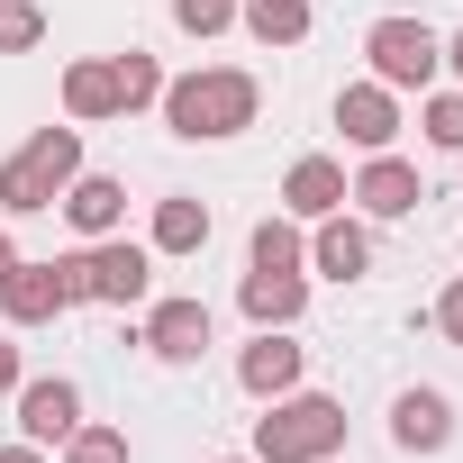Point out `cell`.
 <instances>
[{
	"label": "cell",
	"mask_w": 463,
	"mask_h": 463,
	"mask_svg": "<svg viewBox=\"0 0 463 463\" xmlns=\"http://www.w3.org/2000/svg\"><path fill=\"white\" fill-rule=\"evenodd\" d=\"M155 109H164V128H173V137H191V146H218V137H246V128H255V109H264V82H255L246 64H200V73H173Z\"/></svg>",
	"instance_id": "cell-1"
},
{
	"label": "cell",
	"mask_w": 463,
	"mask_h": 463,
	"mask_svg": "<svg viewBox=\"0 0 463 463\" xmlns=\"http://www.w3.org/2000/svg\"><path fill=\"white\" fill-rule=\"evenodd\" d=\"M345 454V409L327 391H282L255 418V463H327Z\"/></svg>",
	"instance_id": "cell-2"
},
{
	"label": "cell",
	"mask_w": 463,
	"mask_h": 463,
	"mask_svg": "<svg viewBox=\"0 0 463 463\" xmlns=\"http://www.w3.org/2000/svg\"><path fill=\"white\" fill-rule=\"evenodd\" d=\"M364 55H373V82H391V91H427L445 73V37L427 19H373Z\"/></svg>",
	"instance_id": "cell-3"
},
{
	"label": "cell",
	"mask_w": 463,
	"mask_h": 463,
	"mask_svg": "<svg viewBox=\"0 0 463 463\" xmlns=\"http://www.w3.org/2000/svg\"><path fill=\"white\" fill-rule=\"evenodd\" d=\"M82 273H91V300H100V309H137V300L155 291V246L91 237V246H82Z\"/></svg>",
	"instance_id": "cell-4"
},
{
	"label": "cell",
	"mask_w": 463,
	"mask_h": 463,
	"mask_svg": "<svg viewBox=\"0 0 463 463\" xmlns=\"http://www.w3.org/2000/svg\"><path fill=\"white\" fill-rule=\"evenodd\" d=\"M137 345L155 364H200L209 354V300H155L146 327H137Z\"/></svg>",
	"instance_id": "cell-5"
},
{
	"label": "cell",
	"mask_w": 463,
	"mask_h": 463,
	"mask_svg": "<svg viewBox=\"0 0 463 463\" xmlns=\"http://www.w3.org/2000/svg\"><path fill=\"white\" fill-rule=\"evenodd\" d=\"M10 400H19V436H28V445H64V436L82 427V382H64V373L19 382Z\"/></svg>",
	"instance_id": "cell-6"
},
{
	"label": "cell",
	"mask_w": 463,
	"mask_h": 463,
	"mask_svg": "<svg viewBox=\"0 0 463 463\" xmlns=\"http://www.w3.org/2000/svg\"><path fill=\"white\" fill-rule=\"evenodd\" d=\"M336 128H345V146L391 155V137H400V91H391V82H345V91H336Z\"/></svg>",
	"instance_id": "cell-7"
},
{
	"label": "cell",
	"mask_w": 463,
	"mask_h": 463,
	"mask_svg": "<svg viewBox=\"0 0 463 463\" xmlns=\"http://www.w3.org/2000/svg\"><path fill=\"white\" fill-rule=\"evenodd\" d=\"M345 200H354L364 218H409V209L427 200V182H418V164H400V155H364V173L345 182Z\"/></svg>",
	"instance_id": "cell-8"
},
{
	"label": "cell",
	"mask_w": 463,
	"mask_h": 463,
	"mask_svg": "<svg viewBox=\"0 0 463 463\" xmlns=\"http://www.w3.org/2000/svg\"><path fill=\"white\" fill-rule=\"evenodd\" d=\"M300 373H309V345H291V327H255V345L237 354V382H246L255 400L300 391Z\"/></svg>",
	"instance_id": "cell-9"
},
{
	"label": "cell",
	"mask_w": 463,
	"mask_h": 463,
	"mask_svg": "<svg viewBox=\"0 0 463 463\" xmlns=\"http://www.w3.org/2000/svg\"><path fill=\"white\" fill-rule=\"evenodd\" d=\"M0 309H10V327H55L73 300H64V264H10V282H0Z\"/></svg>",
	"instance_id": "cell-10"
},
{
	"label": "cell",
	"mask_w": 463,
	"mask_h": 463,
	"mask_svg": "<svg viewBox=\"0 0 463 463\" xmlns=\"http://www.w3.org/2000/svg\"><path fill=\"white\" fill-rule=\"evenodd\" d=\"M336 209H345V164H336V155H300V164L282 173V218L318 227V218H336Z\"/></svg>",
	"instance_id": "cell-11"
},
{
	"label": "cell",
	"mask_w": 463,
	"mask_h": 463,
	"mask_svg": "<svg viewBox=\"0 0 463 463\" xmlns=\"http://www.w3.org/2000/svg\"><path fill=\"white\" fill-rule=\"evenodd\" d=\"M309 273H327V282H364V273H373V227L345 218V209L318 218V227H309Z\"/></svg>",
	"instance_id": "cell-12"
},
{
	"label": "cell",
	"mask_w": 463,
	"mask_h": 463,
	"mask_svg": "<svg viewBox=\"0 0 463 463\" xmlns=\"http://www.w3.org/2000/svg\"><path fill=\"white\" fill-rule=\"evenodd\" d=\"M391 445L400 454H445L454 445V400L445 391H400L391 400Z\"/></svg>",
	"instance_id": "cell-13"
},
{
	"label": "cell",
	"mask_w": 463,
	"mask_h": 463,
	"mask_svg": "<svg viewBox=\"0 0 463 463\" xmlns=\"http://www.w3.org/2000/svg\"><path fill=\"white\" fill-rule=\"evenodd\" d=\"M55 209L73 218V237H118V227H128V182H109V173H73Z\"/></svg>",
	"instance_id": "cell-14"
},
{
	"label": "cell",
	"mask_w": 463,
	"mask_h": 463,
	"mask_svg": "<svg viewBox=\"0 0 463 463\" xmlns=\"http://www.w3.org/2000/svg\"><path fill=\"white\" fill-rule=\"evenodd\" d=\"M237 309H246L255 327H300V309H309V273H255V264H246Z\"/></svg>",
	"instance_id": "cell-15"
},
{
	"label": "cell",
	"mask_w": 463,
	"mask_h": 463,
	"mask_svg": "<svg viewBox=\"0 0 463 463\" xmlns=\"http://www.w3.org/2000/svg\"><path fill=\"white\" fill-rule=\"evenodd\" d=\"M64 118H73V128H100V118H118V64H109V55H82V64H64Z\"/></svg>",
	"instance_id": "cell-16"
},
{
	"label": "cell",
	"mask_w": 463,
	"mask_h": 463,
	"mask_svg": "<svg viewBox=\"0 0 463 463\" xmlns=\"http://www.w3.org/2000/svg\"><path fill=\"white\" fill-rule=\"evenodd\" d=\"M146 246H155V255H200V246H209V200H191V191L155 200V227H146Z\"/></svg>",
	"instance_id": "cell-17"
},
{
	"label": "cell",
	"mask_w": 463,
	"mask_h": 463,
	"mask_svg": "<svg viewBox=\"0 0 463 463\" xmlns=\"http://www.w3.org/2000/svg\"><path fill=\"white\" fill-rule=\"evenodd\" d=\"M309 19H318L309 0H237V28H246L255 46H300Z\"/></svg>",
	"instance_id": "cell-18"
},
{
	"label": "cell",
	"mask_w": 463,
	"mask_h": 463,
	"mask_svg": "<svg viewBox=\"0 0 463 463\" xmlns=\"http://www.w3.org/2000/svg\"><path fill=\"white\" fill-rule=\"evenodd\" d=\"M246 264H255V273H309V237H300V218H264L255 237H246Z\"/></svg>",
	"instance_id": "cell-19"
},
{
	"label": "cell",
	"mask_w": 463,
	"mask_h": 463,
	"mask_svg": "<svg viewBox=\"0 0 463 463\" xmlns=\"http://www.w3.org/2000/svg\"><path fill=\"white\" fill-rule=\"evenodd\" d=\"M64 191L28 164V155H10V164H0V209H10V218H37V209H55Z\"/></svg>",
	"instance_id": "cell-20"
},
{
	"label": "cell",
	"mask_w": 463,
	"mask_h": 463,
	"mask_svg": "<svg viewBox=\"0 0 463 463\" xmlns=\"http://www.w3.org/2000/svg\"><path fill=\"white\" fill-rule=\"evenodd\" d=\"M109 64H118V118H128V109H155V100H164V82H173L146 46H128V55H109Z\"/></svg>",
	"instance_id": "cell-21"
},
{
	"label": "cell",
	"mask_w": 463,
	"mask_h": 463,
	"mask_svg": "<svg viewBox=\"0 0 463 463\" xmlns=\"http://www.w3.org/2000/svg\"><path fill=\"white\" fill-rule=\"evenodd\" d=\"M418 137L445 146V155H463V91H427L418 100Z\"/></svg>",
	"instance_id": "cell-22"
},
{
	"label": "cell",
	"mask_w": 463,
	"mask_h": 463,
	"mask_svg": "<svg viewBox=\"0 0 463 463\" xmlns=\"http://www.w3.org/2000/svg\"><path fill=\"white\" fill-rule=\"evenodd\" d=\"M64 463H128V427H100V418H82V427L64 436Z\"/></svg>",
	"instance_id": "cell-23"
},
{
	"label": "cell",
	"mask_w": 463,
	"mask_h": 463,
	"mask_svg": "<svg viewBox=\"0 0 463 463\" xmlns=\"http://www.w3.org/2000/svg\"><path fill=\"white\" fill-rule=\"evenodd\" d=\"M173 28L182 37H227L237 28V0H173Z\"/></svg>",
	"instance_id": "cell-24"
},
{
	"label": "cell",
	"mask_w": 463,
	"mask_h": 463,
	"mask_svg": "<svg viewBox=\"0 0 463 463\" xmlns=\"http://www.w3.org/2000/svg\"><path fill=\"white\" fill-rule=\"evenodd\" d=\"M46 37V10H37V0H0V55H28Z\"/></svg>",
	"instance_id": "cell-25"
},
{
	"label": "cell",
	"mask_w": 463,
	"mask_h": 463,
	"mask_svg": "<svg viewBox=\"0 0 463 463\" xmlns=\"http://www.w3.org/2000/svg\"><path fill=\"white\" fill-rule=\"evenodd\" d=\"M436 336H445V345H463V282H445V291H436Z\"/></svg>",
	"instance_id": "cell-26"
},
{
	"label": "cell",
	"mask_w": 463,
	"mask_h": 463,
	"mask_svg": "<svg viewBox=\"0 0 463 463\" xmlns=\"http://www.w3.org/2000/svg\"><path fill=\"white\" fill-rule=\"evenodd\" d=\"M55 264H64V300L82 309V300H91V273H82V255H55Z\"/></svg>",
	"instance_id": "cell-27"
},
{
	"label": "cell",
	"mask_w": 463,
	"mask_h": 463,
	"mask_svg": "<svg viewBox=\"0 0 463 463\" xmlns=\"http://www.w3.org/2000/svg\"><path fill=\"white\" fill-rule=\"evenodd\" d=\"M19 382H28V373H19V345H10V336H0V400H10Z\"/></svg>",
	"instance_id": "cell-28"
},
{
	"label": "cell",
	"mask_w": 463,
	"mask_h": 463,
	"mask_svg": "<svg viewBox=\"0 0 463 463\" xmlns=\"http://www.w3.org/2000/svg\"><path fill=\"white\" fill-rule=\"evenodd\" d=\"M0 463H46V445H28V436H19V445H0Z\"/></svg>",
	"instance_id": "cell-29"
},
{
	"label": "cell",
	"mask_w": 463,
	"mask_h": 463,
	"mask_svg": "<svg viewBox=\"0 0 463 463\" xmlns=\"http://www.w3.org/2000/svg\"><path fill=\"white\" fill-rule=\"evenodd\" d=\"M445 73H454V82H463V28H454V37H445Z\"/></svg>",
	"instance_id": "cell-30"
},
{
	"label": "cell",
	"mask_w": 463,
	"mask_h": 463,
	"mask_svg": "<svg viewBox=\"0 0 463 463\" xmlns=\"http://www.w3.org/2000/svg\"><path fill=\"white\" fill-rule=\"evenodd\" d=\"M10 264H19V237H10V227H0V282H10Z\"/></svg>",
	"instance_id": "cell-31"
},
{
	"label": "cell",
	"mask_w": 463,
	"mask_h": 463,
	"mask_svg": "<svg viewBox=\"0 0 463 463\" xmlns=\"http://www.w3.org/2000/svg\"><path fill=\"white\" fill-rule=\"evenodd\" d=\"M218 463H255V454H218Z\"/></svg>",
	"instance_id": "cell-32"
},
{
	"label": "cell",
	"mask_w": 463,
	"mask_h": 463,
	"mask_svg": "<svg viewBox=\"0 0 463 463\" xmlns=\"http://www.w3.org/2000/svg\"><path fill=\"white\" fill-rule=\"evenodd\" d=\"M327 463H336V454H327Z\"/></svg>",
	"instance_id": "cell-33"
}]
</instances>
